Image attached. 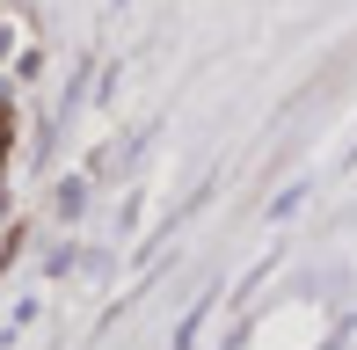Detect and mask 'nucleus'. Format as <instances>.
<instances>
[{
    "label": "nucleus",
    "mask_w": 357,
    "mask_h": 350,
    "mask_svg": "<svg viewBox=\"0 0 357 350\" xmlns=\"http://www.w3.org/2000/svg\"><path fill=\"white\" fill-rule=\"evenodd\" d=\"M80 204H88V190H80V183L59 190V219H80Z\"/></svg>",
    "instance_id": "f257e3e1"
}]
</instances>
